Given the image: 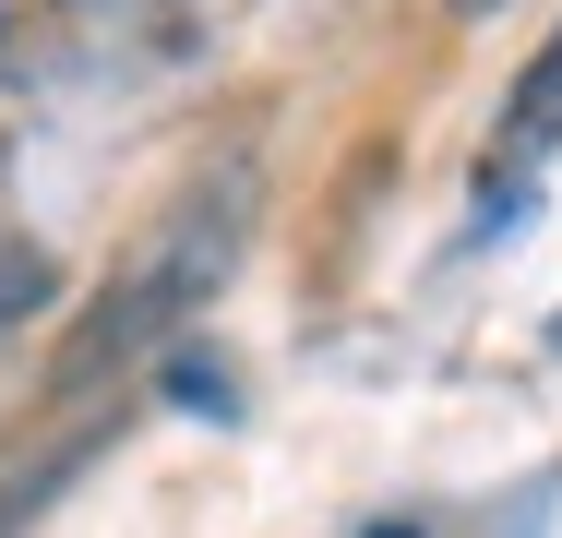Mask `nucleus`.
Segmentation results:
<instances>
[{"label":"nucleus","mask_w":562,"mask_h":538,"mask_svg":"<svg viewBox=\"0 0 562 538\" xmlns=\"http://www.w3.org/2000/svg\"><path fill=\"white\" fill-rule=\"evenodd\" d=\"M239 239H251V168H227V180H204L192 204L168 215L132 264L109 276V300L72 323V347H60V395H85L97 371H120L132 347H156L180 312H204L227 288V264H239Z\"/></svg>","instance_id":"f257e3e1"},{"label":"nucleus","mask_w":562,"mask_h":538,"mask_svg":"<svg viewBox=\"0 0 562 538\" xmlns=\"http://www.w3.org/2000/svg\"><path fill=\"white\" fill-rule=\"evenodd\" d=\"M454 12H467V24H479V12H503V0H454Z\"/></svg>","instance_id":"20e7f679"},{"label":"nucleus","mask_w":562,"mask_h":538,"mask_svg":"<svg viewBox=\"0 0 562 538\" xmlns=\"http://www.w3.org/2000/svg\"><path fill=\"white\" fill-rule=\"evenodd\" d=\"M562 144V36L539 48V72L515 85V108H503V168H539Z\"/></svg>","instance_id":"f03ea898"},{"label":"nucleus","mask_w":562,"mask_h":538,"mask_svg":"<svg viewBox=\"0 0 562 538\" xmlns=\"http://www.w3.org/2000/svg\"><path fill=\"white\" fill-rule=\"evenodd\" d=\"M168 395H180L192 419H239V383H227L204 347H180V359H168Z\"/></svg>","instance_id":"7ed1b4c3"},{"label":"nucleus","mask_w":562,"mask_h":538,"mask_svg":"<svg viewBox=\"0 0 562 538\" xmlns=\"http://www.w3.org/2000/svg\"><path fill=\"white\" fill-rule=\"evenodd\" d=\"M371 538H419V527H371Z\"/></svg>","instance_id":"39448f33"}]
</instances>
